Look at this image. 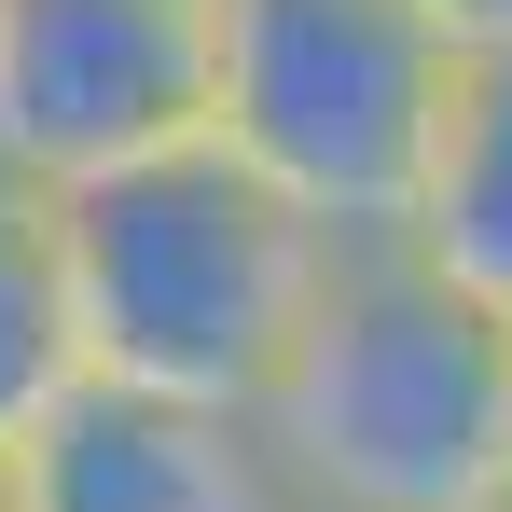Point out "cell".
Segmentation results:
<instances>
[{
    "instance_id": "obj_5",
    "label": "cell",
    "mask_w": 512,
    "mask_h": 512,
    "mask_svg": "<svg viewBox=\"0 0 512 512\" xmlns=\"http://www.w3.org/2000/svg\"><path fill=\"white\" fill-rule=\"evenodd\" d=\"M14 499L28 512H291V471H277L263 416H208V402L84 374L14 443Z\"/></svg>"
},
{
    "instance_id": "obj_6",
    "label": "cell",
    "mask_w": 512,
    "mask_h": 512,
    "mask_svg": "<svg viewBox=\"0 0 512 512\" xmlns=\"http://www.w3.org/2000/svg\"><path fill=\"white\" fill-rule=\"evenodd\" d=\"M402 250L512 319V56L457 70V111H443V153H429V194L402 222Z\"/></svg>"
},
{
    "instance_id": "obj_8",
    "label": "cell",
    "mask_w": 512,
    "mask_h": 512,
    "mask_svg": "<svg viewBox=\"0 0 512 512\" xmlns=\"http://www.w3.org/2000/svg\"><path fill=\"white\" fill-rule=\"evenodd\" d=\"M416 14L471 56V70H485V56H512V0H416Z\"/></svg>"
},
{
    "instance_id": "obj_9",
    "label": "cell",
    "mask_w": 512,
    "mask_h": 512,
    "mask_svg": "<svg viewBox=\"0 0 512 512\" xmlns=\"http://www.w3.org/2000/svg\"><path fill=\"white\" fill-rule=\"evenodd\" d=\"M0 512H28V499H14V457H0Z\"/></svg>"
},
{
    "instance_id": "obj_4",
    "label": "cell",
    "mask_w": 512,
    "mask_h": 512,
    "mask_svg": "<svg viewBox=\"0 0 512 512\" xmlns=\"http://www.w3.org/2000/svg\"><path fill=\"white\" fill-rule=\"evenodd\" d=\"M222 0H0V167L84 194L208 139Z\"/></svg>"
},
{
    "instance_id": "obj_3",
    "label": "cell",
    "mask_w": 512,
    "mask_h": 512,
    "mask_svg": "<svg viewBox=\"0 0 512 512\" xmlns=\"http://www.w3.org/2000/svg\"><path fill=\"white\" fill-rule=\"evenodd\" d=\"M457 70L471 56L416 0H222L208 139L333 250H388L429 194Z\"/></svg>"
},
{
    "instance_id": "obj_7",
    "label": "cell",
    "mask_w": 512,
    "mask_h": 512,
    "mask_svg": "<svg viewBox=\"0 0 512 512\" xmlns=\"http://www.w3.org/2000/svg\"><path fill=\"white\" fill-rule=\"evenodd\" d=\"M84 388V346H70V277H56V194L0 167V457Z\"/></svg>"
},
{
    "instance_id": "obj_10",
    "label": "cell",
    "mask_w": 512,
    "mask_h": 512,
    "mask_svg": "<svg viewBox=\"0 0 512 512\" xmlns=\"http://www.w3.org/2000/svg\"><path fill=\"white\" fill-rule=\"evenodd\" d=\"M485 512H512V485H499V499H485Z\"/></svg>"
},
{
    "instance_id": "obj_1",
    "label": "cell",
    "mask_w": 512,
    "mask_h": 512,
    "mask_svg": "<svg viewBox=\"0 0 512 512\" xmlns=\"http://www.w3.org/2000/svg\"><path fill=\"white\" fill-rule=\"evenodd\" d=\"M333 263L346 250L319 222H291L222 139L56 194V277H70L84 374L153 388V402H208V416H263Z\"/></svg>"
},
{
    "instance_id": "obj_2",
    "label": "cell",
    "mask_w": 512,
    "mask_h": 512,
    "mask_svg": "<svg viewBox=\"0 0 512 512\" xmlns=\"http://www.w3.org/2000/svg\"><path fill=\"white\" fill-rule=\"evenodd\" d=\"M291 512H485L512 485V319L402 236L346 250L291 374L263 388Z\"/></svg>"
}]
</instances>
